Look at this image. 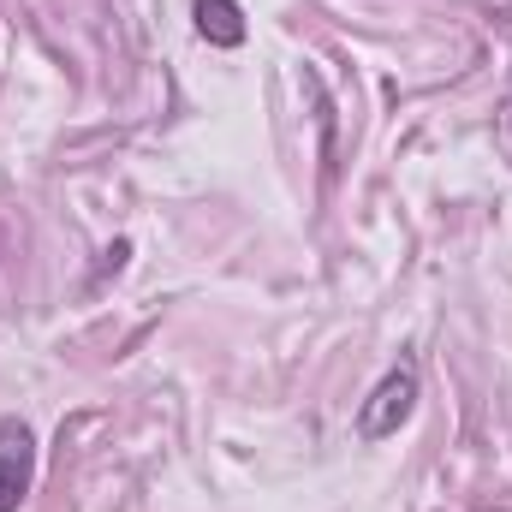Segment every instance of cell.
<instances>
[{
  "instance_id": "1",
  "label": "cell",
  "mask_w": 512,
  "mask_h": 512,
  "mask_svg": "<svg viewBox=\"0 0 512 512\" xmlns=\"http://www.w3.org/2000/svg\"><path fill=\"white\" fill-rule=\"evenodd\" d=\"M411 405H417V364L405 358V364H393L376 393L364 399V411H358V435L364 441H387V435H399L405 429V417H411Z\"/></svg>"
},
{
  "instance_id": "2",
  "label": "cell",
  "mask_w": 512,
  "mask_h": 512,
  "mask_svg": "<svg viewBox=\"0 0 512 512\" xmlns=\"http://www.w3.org/2000/svg\"><path fill=\"white\" fill-rule=\"evenodd\" d=\"M36 477V435L18 417H0V512H18Z\"/></svg>"
},
{
  "instance_id": "3",
  "label": "cell",
  "mask_w": 512,
  "mask_h": 512,
  "mask_svg": "<svg viewBox=\"0 0 512 512\" xmlns=\"http://www.w3.org/2000/svg\"><path fill=\"white\" fill-rule=\"evenodd\" d=\"M197 30H203L215 48H239V42H245V12H239V0H197Z\"/></svg>"
}]
</instances>
